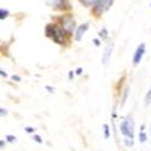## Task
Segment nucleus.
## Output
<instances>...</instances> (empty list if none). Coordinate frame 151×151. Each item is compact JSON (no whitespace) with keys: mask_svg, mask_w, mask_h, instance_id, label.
<instances>
[{"mask_svg":"<svg viewBox=\"0 0 151 151\" xmlns=\"http://www.w3.org/2000/svg\"><path fill=\"white\" fill-rule=\"evenodd\" d=\"M73 78H74V73L70 71V73H69V79H73Z\"/></svg>","mask_w":151,"mask_h":151,"instance_id":"obj_20","label":"nucleus"},{"mask_svg":"<svg viewBox=\"0 0 151 151\" xmlns=\"http://www.w3.org/2000/svg\"><path fill=\"white\" fill-rule=\"evenodd\" d=\"M24 129H26V132H28V133H34L35 132V128H33V127H26Z\"/></svg>","mask_w":151,"mask_h":151,"instance_id":"obj_15","label":"nucleus"},{"mask_svg":"<svg viewBox=\"0 0 151 151\" xmlns=\"http://www.w3.org/2000/svg\"><path fill=\"white\" fill-rule=\"evenodd\" d=\"M103 127H104V137H105L106 139H108V138H109V135H110V134H109V126L105 123V124L103 126Z\"/></svg>","mask_w":151,"mask_h":151,"instance_id":"obj_12","label":"nucleus"},{"mask_svg":"<svg viewBox=\"0 0 151 151\" xmlns=\"http://www.w3.org/2000/svg\"><path fill=\"white\" fill-rule=\"evenodd\" d=\"M80 3H82L85 6H94L97 0H80Z\"/></svg>","mask_w":151,"mask_h":151,"instance_id":"obj_7","label":"nucleus"},{"mask_svg":"<svg viewBox=\"0 0 151 151\" xmlns=\"http://www.w3.org/2000/svg\"><path fill=\"white\" fill-rule=\"evenodd\" d=\"M0 145H1V149L4 147V140H1V143H0Z\"/></svg>","mask_w":151,"mask_h":151,"instance_id":"obj_23","label":"nucleus"},{"mask_svg":"<svg viewBox=\"0 0 151 151\" xmlns=\"http://www.w3.org/2000/svg\"><path fill=\"white\" fill-rule=\"evenodd\" d=\"M150 6H151V4H150Z\"/></svg>","mask_w":151,"mask_h":151,"instance_id":"obj_25","label":"nucleus"},{"mask_svg":"<svg viewBox=\"0 0 151 151\" xmlns=\"http://www.w3.org/2000/svg\"><path fill=\"white\" fill-rule=\"evenodd\" d=\"M46 90H48V92H55V88H52V87H50V86H46Z\"/></svg>","mask_w":151,"mask_h":151,"instance_id":"obj_18","label":"nucleus"},{"mask_svg":"<svg viewBox=\"0 0 151 151\" xmlns=\"http://www.w3.org/2000/svg\"><path fill=\"white\" fill-rule=\"evenodd\" d=\"M145 103L146 104H150L151 103V87H150V90H149V92H147V94L145 97Z\"/></svg>","mask_w":151,"mask_h":151,"instance_id":"obj_11","label":"nucleus"},{"mask_svg":"<svg viewBox=\"0 0 151 151\" xmlns=\"http://www.w3.org/2000/svg\"><path fill=\"white\" fill-rule=\"evenodd\" d=\"M87 29H88V23L81 24V26L78 28V30H76V34H75V39H76L78 41H80V40L82 39V36H83V34L86 33Z\"/></svg>","mask_w":151,"mask_h":151,"instance_id":"obj_6","label":"nucleus"},{"mask_svg":"<svg viewBox=\"0 0 151 151\" xmlns=\"http://www.w3.org/2000/svg\"><path fill=\"white\" fill-rule=\"evenodd\" d=\"M34 140H35L36 143H42L41 137H40V135H37V134H35V135H34Z\"/></svg>","mask_w":151,"mask_h":151,"instance_id":"obj_14","label":"nucleus"},{"mask_svg":"<svg viewBox=\"0 0 151 151\" xmlns=\"http://www.w3.org/2000/svg\"><path fill=\"white\" fill-rule=\"evenodd\" d=\"M99 36L102 37V39H106V37L109 36V34H108V30H106L105 28H103L102 30L99 32Z\"/></svg>","mask_w":151,"mask_h":151,"instance_id":"obj_10","label":"nucleus"},{"mask_svg":"<svg viewBox=\"0 0 151 151\" xmlns=\"http://www.w3.org/2000/svg\"><path fill=\"white\" fill-rule=\"evenodd\" d=\"M144 53H145V44H142V45H139L137 47L135 52H134V56H133V64L134 65L139 64L143 56H144Z\"/></svg>","mask_w":151,"mask_h":151,"instance_id":"obj_4","label":"nucleus"},{"mask_svg":"<svg viewBox=\"0 0 151 151\" xmlns=\"http://www.w3.org/2000/svg\"><path fill=\"white\" fill-rule=\"evenodd\" d=\"M120 131L126 138H129L131 140H133V138H134V121H133L132 116H128L126 120L122 121V123L120 124Z\"/></svg>","mask_w":151,"mask_h":151,"instance_id":"obj_1","label":"nucleus"},{"mask_svg":"<svg viewBox=\"0 0 151 151\" xmlns=\"http://www.w3.org/2000/svg\"><path fill=\"white\" fill-rule=\"evenodd\" d=\"M94 45H96V46H99V40L96 39V40H94Z\"/></svg>","mask_w":151,"mask_h":151,"instance_id":"obj_22","label":"nucleus"},{"mask_svg":"<svg viewBox=\"0 0 151 151\" xmlns=\"http://www.w3.org/2000/svg\"><path fill=\"white\" fill-rule=\"evenodd\" d=\"M112 47H114V44H109L108 45V47L105 48V52H104V55H103V57H102V62H103V64L104 65H106L108 64V62L110 60V57H111V52H112Z\"/></svg>","mask_w":151,"mask_h":151,"instance_id":"obj_5","label":"nucleus"},{"mask_svg":"<svg viewBox=\"0 0 151 151\" xmlns=\"http://www.w3.org/2000/svg\"><path fill=\"white\" fill-rule=\"evenodd\" d=\"M0 110H1V111H0V112H1V116H4V115H6V114H7V111H6L4 108H1Z\"/></svg>","mask_w":151,"mask_h":151,"instance_id":"obj_17","label":"nucleus"},{"mask_svg":"<svg viewBox=\"0 0 151 151\" xmlns=\"http://www.w3.org/2000/svg\"><path fill=\"white\" fill-rule=\"evenodd\" d=\"M0 74H1V76H5V78L7 76V75H6V73H5L4 70H0Z\"/></svg>","mask_w":151,"mask_h":151,"instance_id":"obj_19","label":"nucleus"},{"mask_svg":"<svg viewBox=\"0 0 151 151\" xmlns=\"http://www.w3.org/2000/svg\"><path fill=\"white\" fill-rule=\"evenodd\" d=\"M81 73H82V69H81V68H79V69L76 70V74H79V75H80Z\"/></svg>","mask_w":151,"mask_h":151,"instance_id":"obj_21","label":"nucleus"},{"mask_svg":"<svg viewBox=\"0 0 151 151\" xmlns=\"http://www.w3.org/2000/svg\"><path fill=\"white\" fill-rule=\"evenodd\" d=\"M112 3H114V0H97L96 5L93 6L94 7V12L96 14H103V12L108 11Z\"/></svg>","mask_w":151,"mask_h":151,"instance_id":"obj_3","label":"nucleus"},{"mask_svg":"<svg viewBox=\"0 0 151 151\" xmlns=\"http://www.w3.org/2000/svg\"><path fill=\"white\" fill-rule=\"evenodd\" d=\"M12 79H14L15 81H17V82H18V81H21V78L18 76V75H14V76H12Z\"/></svg>","mask_w":151,"mask_h":151,"instance_id":"obj_16","label":"nucleus"},{"mask_svg":"<svg viewBox=\"0 0 151 151\" xmlns=\"http://www.w3.org/2000/svg\"><path fill=\"white\" fill-rule=\"evenodd\" d=\"M150 131H151V124H150Z\"/></svg>","mask_w":151,"mask_h":151,"instance_id":"obj_24","label":"nucleus"},{"mask_svg":"<svg viewBox=\"0 0 151 151\" xmlns=\"http://www.w3.org/2000/svg\"><path fill=\"white\" fill-rule=\"evenodd\" d=\"M0 14H1V15H0V19L4 21V19H5V18L9 16V11H7V10L1 9V10H0Z\"/></svg>","mask_w":151,"mask_h":151,"instance_id":"obj_9","label":"nucleus"},{"mask_svg":"<svg viewBox=\"0 0 151 151\" xmlns=\"http://www.w3.org/2000/svg\"><path fill=\"white\" fill-rule=\"evenodd\" d=\"M60 21H62V23H60L62 28L64 29V32L68 33V34H71L74 28H75V21H74V18L70 15H65V16H63L60 18Z\"/></svg>","mask_w":151,"mask_h":151,"instance_id":"obj_2","label":"nucleus"},{"mask_svg":"<svg viewBox=\"0 0 151 151\" xmlns=\"http://www.w3.org/2000/svg\"><path fill=\"white\" fill-rule=\"evenodd\" d=\"M6 139H7L9 142H11V143H12V142H16V137L10 135V134H9V135H6Z\"/></svg>","mask_w":151,"mask_h":151,"instance_id":"obj_13","label":"nucleus"},{"mask_svg":"<svg viewBox=\"0 0 151 151\" xmlns=\"http://www.w3.org/2000/svg\"><path fill=\"white\" fill-rule=\"evenodd\" d=\"M146 139H147V135L144 133V131H140L139 132V142L140 143H145Z\"/></svg>","mask_w":151,"mask_h":151,"instance_id":"obj_8","label":"nucleus"}]
</instances>
